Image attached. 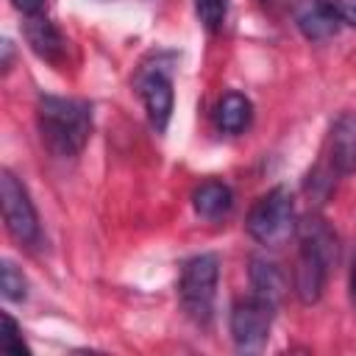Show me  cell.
Wrapping results in <instances>:
<instances>
[{
    "instance_id": "cell-1",
    "label": "cell",
    "mask_w": 356,
    "mask_h": 356,
    "mask_svg": "<svg viewBox=\"0 0 356 356\" xmlns=\"http://www.w3.org/2000/svg\"><path fill=\"white\" fill-rule=\"evenodd\" d=\"M36 122L44 147L58 156L70 159L83 150L92 134V108L75 97H56L42 95L36 103Z\"/></svg>"
},
{
    "instance_id": "cell-2",
    "label": "cell",
    "mask_w": 356,
    "mask_h": 356,
    "mask_svg": "<svg viewBox=\"0 0 356 356\" xmlns=\"http://www.w3.org/2000/svg\"><path fill=\"white\" fill-rule=\"evenodd\" d=\"M300 253L292 270V286L300 303H317L325 286L328 267L337 261V234L320 217L300 222Z\"/></svg>"
},
{
    "instance_id": "cell-3",
    "label": "cell",
    "mask_w": 356,
    "mask_h": 356,
    "mask_svg": "<svg viewBox=\"0 0 356 356\" xmlns=\"http://www.w3.org/2000/svg\"><path fill=\"white\" fill-rule=\"evenodd\" d=\"M217 278H220V261L214 253H200L192 256L178 278V295L184 312L195 323H209L211 309H214V292H217Z\"/></svg>"
},
{
    "instance_id": "cell-4",
    "label": "cell",
    "mask_w": 356,
    "mask_h": 356,
    "mask_svg": "<svg viewBox=\"0 0 356 356\" xmlns=\"http://www.w3.org/2000/svg\"><path fill=\"white\" fill-rule=\"evenodd\" d=\"M248 234L261 245H281L295 228V206L292 195L284 186L270 189L256 200L248 214Z\"/></svg>"
},
{
    "instance_id": "cell-5",
    "label": "cell",
    "mask_w": 356,
    "mask_h": 356,
    "mask_svg": "<svg viewBox=\"0 0 356 356\" xmlns=\"http://www.w3.org/2000/svg\"><path fill=\"white\" fill-rule=\"evenodd\" d=\"M0 200H3V220L8 234L22 245L39 242V217L33 200L28 197V189L8 170H3L0 175Z\"/></svg>"
},
{
    "instance_id": "cell-6",
    "label": "cell",
    "mask_w": 356,
    "mask_h": 356,
    "mask_svg": "<svg viewBox=\"0 0 356 356\" xmlns=\"http://www.w3.org/2000/svg\"><path fill=\"white\" fill-rule=\"evenodd\" d=\"M136 92L147 108L150 125L156 131H164L172 117V75L170 64L156 58L153 64H145L136 75Z\"/></svg>"
},
{
    "instance_id": "cell-7",
    "label": "cell",
    "mask_w": 356,
    "mask_h": 356,
    "mask_svg": "<svg viewBox=\"0 0 356 356\" xmlns=\"http://www.w3.org/2000/svg\"><path fill=\"white\" fill-rule=\"evenodd\" d=\"M273 303H267L259 295H250L245 300H236L231 309V337L239 350H259L273 325Z\"/></svg>"
},
{
    "instance_id": "cell-8",
    "label": "cell",
    "mask_w": 356,
    "mask_h": 356,
    "mask_svg": "<svg viewBox=\"0 0 356 356\" xmlns=\"http://www.w3.org/2000/svg\"><path fill=\"white\" fill-rule=\"evenodd\" d=\"M292 19L298 31L312 42H323L339 28V17L331 0H292Z\"/></svg>"
},
{
    "instance_id": "cell-9",
    "label": "cell",
    "mask_w": 356,
    "mask_h": 356,
    "mask_svg": "<svg viewBox=\"0 0 356 356\" xmlns=\"http://www.w3.org/2000/svg\"><path fill=\"white\" fill-rule=\"evenodd\" d=\"M328 161L339 175L356 172V114H342L328 139Z\"/></svg>"
},
{
    "instance_id": "cell-10",
    "label": "cell",
    "mask_w": 356,
    "mask_h": 356,
    "mask_svg": "<svg viewBox=\"0 0 356 356\" xmlns=\"http://www.w3.org/2000/svg\"><path fill=\"white\" fill-rule=\"evenodd\" d=\"M25 39H28L31 50H33L39 58L50 61V64H58L61 56H64V50H67V42H64L61 31H58L56 22L47 19L44 14L28 17V22H25Z\"/></svg>"
},
{
    "instance_id": "cell-11",
    "label": "cell",
    "mask_w": 356,
    "mask_h": 356,
    "mask_svg": "<svg viewBox=\"0 0 356 356\" xmlns=\"http://www.w3.org/2000/svg\"><path fill=\"white\" fill-rule=\"evenodd\" d=\"M250 286H253V295H259L267 303L278 306L281 298L286 295V275L275 261L256 256L250 261Z\"/></svg>"
},
{
    "instance_id": "cell-12",
    "label": "cell",
    "mask_w": 356,
    "mask_h": 356,
    "mask_svg": "<svg viewBox=\"0 0 356 356\" xmlns=\"http://www.w3.org/2000/svg\"><path fill=\"white\" fill-rule=\"evenodd\" d=\"M192 206H195V211H197L200 217L217 220V217H222V214L231 211V206H234V192H231V186L222 184V181H203V184L192 192Z\"/></svg>"
},
{
    "instance_id": "cell-13",
    "label": "cell",
    "mask_w": 356,
    "mask_h": 356,
    "mask_svg": "<svg viewBox=\"0 0 356 356\" xmlns=\"http://www.w3.org/2000/svg\"><path fill=\"white\" fill-rule=\"evenodd\" d=\"M250 117H253V106L245 95L239 92H225L214 108V122L220 131L225 134H239L250 125Z\"/></svg>"
},
{
    "instance_id": "cell-14",
    "label": "cell",
    "mask_w": 356,
    "mask_h": 356,
    "mask_svg": "<svg viewBox=\"0 0 356 356\" xmlns=\"http://www.w3.org/2000/svg\"><path fill=\"white\" fill-rule=\"evenodd\" d=\"M195 14L209 31H220L228 17V0H195Z\"/></svg>"
},
{
    "instance_id": "cell-15",
    "label": "cell",
    "mask_w": 356,
    "mask_h": 356,
    "mask_svg": "<svg viewBox=\"0 0 356 356\" xmlns=\"http://www.w3.org/2000/svg\"><path fill=\"white\" fill-rule=\"evenodd\" d=\"M0 286H3V298H6V300H22V298L28 295L25 275H22L11 261H3V270H0Z\"/></svg>"
},
{
    "instance_id": "cell-16",
    "label": "cell",
    "mask_w": 356,
    "mask_h": 356,
    "mask_svg": "<svg viewBox=\"0 0 356 356\" xmlns=\"http://www.w3.org/2000/svg\"><path fill=\"white\" fill-rule=\"evenodd\" d=\"M0 345H3V350L17 353V356H22V350H25L22 331H19V325H17V320L11 314H3V339H0Z\"/></svg>"
},
{
    "instance_id": "cell-17",
    "label": "cell",
    "mask_w": 356,
    "mask_h": 356,
    "mask_svg": "<svg viewBox=\"0 0 356 356\" xmlns=\"http://www.w3.org/2000/svg\"><path fill=\"white\" fill-rule=\"evenodd\" d=\"M331 3H334V8H337L339 22L356 28V0H331Z\"/></svg>"
},
{
    "instance_id": "cell-18",
    "label": "cell",
    "mask_w": 356,
    "mask_h": 356,
    "mask_svg": "<svg viewBox=\"0 0 356 356\" xmlns=\"http://www.w3.org/2000/svg\"><path fill=\"white\" fill-rule=\"evenodd\" d=\"M11 3H14V8H17V11H22V14L33 17V14H42V8H44V3H47V0H11Z\"/></svg>"
},
{
    "instance_id": "cell-19",
    "label": "cell",
    "mask_w": 356,
    "mask_h": 356,
    "mask_svg": "<svg viewBox=\"0 0 356 356\" xmlns=\"http://www.w3.org/2000/svg\"><path fill=\"white\" fill-rule=\"evenodd\" d=\"M350 303H353V312H356V259H353V267H350Z\"/></svg>"
},
{
    "instance_id": "cell-20",
    "label": "cell",
    "mask_w": 356,
    "mask_h": 356,
    "mask_svg": "<svg viewBox=\"0 0 356 356\" xmlns=\"http://www.w3.org/2000/svg\"><path fill=\"white\" fill-rule=\"evenodd\" d=\"M3 50H6V61H3V67L8 70V67H11V42H8V39L3 42Z\"/></svg>"
},
{
    "instance_id": "cell-21",
    "label": "cell",
    "mask_w": 356,
    "mask_h": 356,
    "mask_svg": "<svg viewBox=\"0 0 356 356\" xmlns=\"http://www.w3.org/2000/svg\"><path fill=\"white\" fill-rule=\"evenodd\" d=\"M261 3H270V0H261Z\"/></svg>"
}]
</instances>
